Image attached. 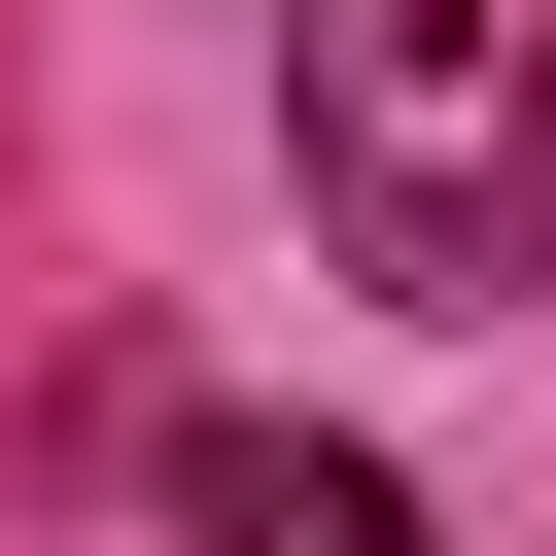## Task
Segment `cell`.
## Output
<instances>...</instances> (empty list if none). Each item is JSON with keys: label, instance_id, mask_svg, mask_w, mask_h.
I'll return each mask as SVG.
<instances>
[{"label": "cell", "instance_id": "cell-1", "mask_svg": "<svg viewBox=\"0 0 556 556\" xmlns=\"http://www.w3.org/2000/svg\"><path fill=\"white\" fill-rule=\"evenodd\" d=\"M278 139L382 313H556V0H278Z\"/></svg>", "mask_w": 556, "mask_h": 556}, {"label": "cell", "instance_id": "cell-2", "mask_svg": "<svg viewBox=\"0 0 556 556\" xmlns=\"http://www.w3.org/2000/svg\"><path fill=\"white\" fill-rule=\"evenodd\" d=\"M174 521H208V556H417V486H382V452H278V417H208Z\"/></svg>", "mask_w": 556, "mask_h": 556}]
</instances>
